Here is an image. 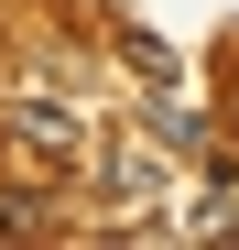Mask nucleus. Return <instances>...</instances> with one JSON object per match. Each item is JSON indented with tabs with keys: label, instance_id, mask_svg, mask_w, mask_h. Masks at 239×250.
Instances as JSON below:
<instances>
[{
	"label": "nucleus",
	"instance_id": "obj_1",
	"mask_svg": "<svg viewBox=\"0 0 239 250\" xmlns=\"http://www.w3.org/2000/svg\"><path fill=\"white\" fill-rule=\"evenodd\" d=\"M0 131H11L22 163L65 174V163L87 152V109H76V98H44V87H22V98H0Z\"/></svg>",
	"mask_w": 239,
	"mask_h": 250
},
{
	"label": "nucleus",
	"instance_id": "obj_2",
	"mask_svg": "<svg viewBox=\"0 0 239 250\" xmlns=\"http://www.w3.org/2000/svg\"><path fill=\"white\" fill-rule=\"evenodd\" d=\"M98 174H109V196L131 207V218H152V207H163V152H152V142H109Z\"/></svg>",
	"mask_w": 239,
	"mask_h": 250
},
{
	"label": "nucleus",
	"instance_id": "obj_3",
	"mask_svg": "<svg viewBox=\"0 0 239 250\" xmlns=\"http://www.w3.org/2000/svg\"><path fill=\"white\" fill-rule=\"evenodd\" d=\"M0 239H55V196L44 185H0Z\"/></svg>",
	"mask_w": 239,
	"mask_h": 250
},
{
	"label": "nucleus",
	"instance_id": "obj_4",
	"mask_svg": "<svg viewBox=\"0 0 239 250\" xmlns=\"http://www.w3.org/2000/svg\"><path fill=\"white\" fill-rule=\"evenodd\" d=\"M152 142H163V152H207V120H196L185 98H163V109H152Z\"/></svg>",
	"mask_w": 239,
	"mask_h": 250
},
{
	"label": "nucleus",
	"instance_id": "obj_5",
	"mask_svg": "<svg viewBox=\"0 0 239 250\" xmlns=\"http://www.w3.org/2000/svg\"><path fill=\"white\" fill-rule=\"evenodd\" d=\"M120 65H131L141 87H174V55H163V44H141V33H131V44H120Z\"/></svg>",
	"mask_w": 239,
	"mask_h": 250
},
{
	"label": "nucleus",
	"instance_id": "obj_6",
	"mask_svg": "<svg viewBox=\"0 0 239 250\" xmlns=\"http://www.w3.org/2000/svg\"><path fill=\"white\" fill-rule=\"evenodd\" d=\"M0 98H11V87H0Z\"/></svg>",
	"mask_w": 239,
	"mask_h": 250
}]
</instances>
